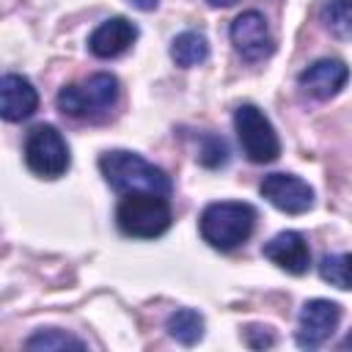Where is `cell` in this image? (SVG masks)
<instances>
[{"label":"cell","mask_w":352,"mask_h":352,"mask_svg":"<svg viewBox=\"0 0 352 352\" xmlns=\"http://www.w3.org/2000/svg\"><path fill=\"white\" fill-rule=\"evenodd\" d=\"M228 38L236 55L248 63H261L275 52V36L267 25V16L256 8L234 16V22L228 25Z\"/></svg>","instance_id":"cell-7"},{"label":"cell","mask_w":352,"mask_h":352,"mask_svg":"<svg viewBox=\"0 0 352 352\" xmlns=\"http://www.w3.org/2000/svg\"><path fill=\"white\" fill-rule=\"evenodd\" d=\"M319 19L324 25V30L330 36H336L338 41H349L352 38V0H330L322 6Z\"/></svg>","instance_id":"cell-17"},{"label":"cell","mask_w":352,"mask_h":352,"mask_svg":"<svg viewBox=\"0 0 352 352\" xmlns=\"http://www.w3.org/2000/svg\"><path fill=\"white\" fill-rule=\"evenodd\" d=\"M256 220V206L248 201H214L204 206L198 217V231L209 248L231 253L253 236Z\"/></svg>","instance_id":"cell-3"},{"label":"cell","mask_w":352,"mask_h":352,"mask_svg":"<svg viewBox=\"0 0 352 352\" xmlns=\"http://www.w3.org/2000/svg\"><path fill=\"white\" fill-rule=\"evenodd\" d=\"M209 58V38L204 30H182L170 41V60L182 69L201 66Z\"/></svg>","instance_id":"cell-15"},{"label":"cell","mask_w":352,"mask_h":352,"mask_svg":"<svg viewBox=\"0 0 352 352\" xmlns=\"http://www.w3.org/2000/svg\"><path fill=\"white\" fill-rule=\"evenodd\" d=\"M99 170L104 176V182L110 184V190L116 192H157V195H168L173 192V182L170 176L148 162L146 157H140L138 151H126V148H110L99 157Z\"/></svg>","instance_id":"cell-2"},{"label":"cell","mask_w":352,"mask_h":352,"mask_svg":"<svg viewBox=\"0 0 352 352\" xmlns=\"http://www.w3.org/2000/svg\"><path fill=\"white\" fill-rule=\"evenodd\" d=\"M346 82H349V66L341 58H319L297 74L300 94L316 102H327L338 96Z\"/></svg>","instance_id":"cell-10"},{"label":"cell","mask_w":352,"mask_h":352,"mask_svg":"<svg viewBox=\"0 0 352 352\" xmlns=\"http://www.w3.org/2000/svg\"><path fill=\"white\" fill-rule=\"evenodd\" d=\"M316 270L324 283L352 292V253H327V256H322Z\"/></svg>","instance_id":"cell-18"},{"label":"cell","mask_w":352,"mask_h":352,"mask_svg":"<svg viewBox=\"0 0 352 352\" xmlns=\"http://www.w3.org/2000/svg\"><path fill=\"white\" fill-rule=\"evenodd\" d=\"M258 192L264 201H270L278 212L286 214H302L314 206V187L294 173H283V170L267 173L258 184Z\"/></svg>","instance_id":"cell-9"},{"label":"cell","mask_w":352,"mask_h":352,"mask_svg":"<svg viewBox=\"0 0 352 352\" xmlns=\"http://www.w3.org/2000/svg\"><path fill=\"white\" fill-rule=\"evenodd\" d=\"M212 8H228V6H234L236 0H206Z\"/></svg>","instance_id":"cell-22"},{"label":"cell","mask_w":352,"mask_h":352,"mask_svg":"<svg viewBox=\"0 0 352 352\" xmlns=\"http://www.w3.org/2000/svg\"><path fill=\"white\" fill-rule=\"evenodd\" d=\"M173 223L168 195L157 192H124L116 206V226L129 239H157Z\"/></svg>","instance_id":"cell-4"},{"label":"cell","mask_w":352,"mask_h":352,"mask_svg":"<svg viewBox=\"0 0 352 352\" xmlns=\"http://www.w3.org/2000/svg\"><path fill=\"white\" fill-rule=\"evenodd\" d=\"M25 165L38 179H60L72 165V151L63 132L52 124H36L22 143Z\"/></svg>","instance_id":"cell-5"},{"label":"cell","mask_w":352,"mask_h":352,"mask_svg":"<svg viewBox=\"0 0 352 352\" xmlns=\"http://www.w3.org/2000/svg\"><path fill=\"white\" fill-rule=\"evenodd\" d=\"M121 99V82L110 72H96L80 82H69L58 91L55 104L63 116L74 121L102 124L113 116Z\"/></svg>","instance_id":"cell-1"},{"label":"cell","mask_w":352,"mask_h":352,"mask_svg":"<svg viewBox=\"0 0 352 352\" xmlns=\"http://www.w3.org/2000/svg\"><path fill=\"white\" fill-rule=\"evenodd\" d=\"M341 322V305L324 297L308 300L297 316V330H294V341L300 349H319L338 327Z\"/></svg>","instance_id":"cell-8"},{"label":"cell","mask_w":352,"mask_h":352,"mask_svg":"<svg viewBox=\"0 0 352 352\" xmlns=\"http://www.w3.org/2000/svg\"><path fill=\"white\" fill-rule=\"evenodd\" d=\"M126 3H132L138 11H154L160 6V0H126Z\"/></svg>","instance_id":"cell-21"},{"label":"cell","mask_w":352,"mask_h":352,"mask_svg":"<svg viewBox=\"0 0 352 352\" xmlns=\"http://www.w3.org/2000/svg\"><path fill=\"white\" fill-rule=\"evenodd\" d=\"M261 256L289 275H305L311 267V248L300 231H280L264 242Z\"/></svg>","instance_id":"cell-12"},{"label":"cell","mask_w":352,"mask_h":352,"mask_svg":"<svg viewBox=\"0 0 352 352\" xmlns=\"http://www.w3.org/2000/svg\"><path fill=\"white\" fill-rule=\"evenodd\" d=\"M242 338H245V344H248L250 349H267V346L275 344V333H272V327H267V324H248V327L242 330Z\"/></svg>","instance_id":"cell-20"},{"label":"cell","mask_w":352,"mask_h":352,"mask_svg":"<svg viewBox=\"0 0 352 352\" xmlns=\"http://www.w3.org/2000/svg\"><path fill=\"white\" fill-rule=\"evenodd\" d=\"M25 349H41V352H52V349H88V341L60 330V327H41L36 330L28 341Z\"/></svg>","instance_id":"cell-19"},{"label":"cell","mask_w":352,"mask_h":352,"mask_svg":"<svg viewBox=\"0 0 352 352\" xmlns=\"http://www.w3.org/2000/svg\"><path fill=\"white\" fill-rule=\"evenodd\" d=\"M184 138L192 143V157H195L198 165H204L209 170H217V168H226L231 162V148H228L223 135H214V132H184Z\"/></svg>","instance_id":"cell-14"},{"label":"cell","mask_w":352,"mask_h":352,"mask_svg":"<svg viewBox=\"0 0 352 352\" xmlns=\"http://www.w3.org/2000/svg\"><path fill=\"white\" fill-rule=\"evenodd\" d=\"M38 110V91L25 74L6 72L0 77V116L8 124L28 121Z\"/></svg>","instance_id":"cell-13"},{"label":"cell","mask_w":352,"mask_h":352,"mask_svg":"<svg viewBox=\"0 0 352 352\" xmlns=\"http://www.w3.org/2000/svg\"><path fill=\"white\" fill-rule=\"evenodd\" d=\"M338 346H341V349H352V333H349V336H346V338H344Z\"/></svg>","instance_id":"cell-23"},{"label":"cell","mask_w":352,"mask_h":352,"mask_svg":"<svg viewBox=\"0 0 352 352\" xmlns=\"http://www.w3.org/2000/svg\"><path fill=\"white\" fill-rule=\"evenodd\" d=\"M140 28L126 19V16H110L104 22H99L91 36H88V52L99 60H113L121 58L124 52L132 50V44L138 41Z\"/></svg>","instance_id":"cell-11"},{"label":"cell","mask_w":352,"mask_h":352,"mask_svg":"<svg viewBox=\"0 0 352 352\" xmlns=\"http://www.w3.org/2000/svg\"><path fill=\"white\" fill-rule=\"evenodd\" d=\"M234 132H236L242 154L250 162L267 165L280 157V138H278L270 116L261 107H256L250 102L239 104L234 110Z\"/></svg>","instance_id":"cell-6"},{"label":"cell","mask_w":352,"mask_h":352,"mask_svg":"<svg viewBox=\"0 0 352 352\" xmlns=\"http://www.w3.org/2000/svg\"><path fill=\"white\" fill-rule=\"evenodd\" d=\"M165 330L168 336L182 344V346H195L201 338H204V330H206V322L204 316L195 311V308H176L168 319H165Z\"/></svg>","instance_id":"cell-16"}]
</instances>
